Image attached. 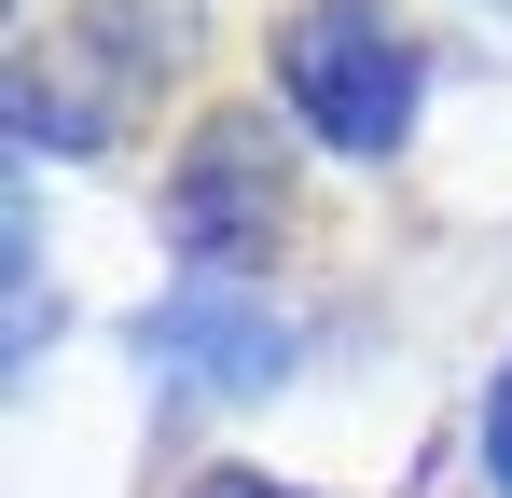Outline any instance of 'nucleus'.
<instances>
[{"label": "nucleus", "instance_id": "f257e3e1", "mask_svg": "<svg viewBox=\"0 0 512 498\" xmlns=\"http://www.w3.org/2000/svg\"><path fill=\"white\" fill-rule=\"evenodd\" d=\"M277 97L333 139L346 166H388L416 139V97H429V56L388 0H305L277 14Z\"/></svg>", "mask_w": 512, "mask_h": 498}, {"label": "nucleus", "instance_id": "f03ea898", "mask_svg": "<svg viewBox=\"0 0 512 498\" xmlns=\"http://www.w3.org/2000/svg\"><path fill=\"white\" fill-rule=\"evenodd\" d=\"M291 236V139L263 125V97L194 111V139L167 153V249L194 277H250Z\"/></svg>", "mask_w": 512, "mask_h": 498}, {"label": "nucleus", "instance_id": "7ed1b4c3", "mask_svg": "<svg viewBox=\"0 0 512 498\" xmlns=\"http://www.w3.org/2000/svg\"><path fill=\"white\" fill-rule=\"evenodd\" d=\"M153 42H167V28H153L139 0H84L70 28H42V42L14 56V153H97V139L167 83Z\"/></svg>", "mask_w": 512, "mask_h": 498}, {"label": "nucleus", "instance_id": "20e7f679", "mask_svg": "<svg viewBox=\"0 0 512 498\" xmlns=\"http://www.w3.org/2000/svg\"><path fill=\"white\" fill-rule=\"evenodd\" d=\"M139 360L167 374L180 402H263L277 374H291V319L263 305V291H167L153 319H139Z\"/></svg>", "mask_w": 512, "mask_h": 498}, {"label": "nucleus", "instance_id": "39448f33", "mask_svg": "<svg viewBox=\"0 0 512 498\" xmlns=\"http://www.w3.org/2000/svg\"><path fill=\"white\" fill-rule=\"evenodd\" d=\"M485 485L512 498V360H499V374H485Z\"/></svg>", "mask_w": 512, "mask_h": 498}, {"label": "nucleus", "instance_id": "423d86ee", "mask_svg": "<svg viewBox=\"0 0 512 498\" xmlns=\"http://www.w3.org/2000/svg\"><path fill=\"white\" fill-rule=\"evenodd\" d=\"M194 498H305V485H263V471H208Z\"/></svg>", "mask_w": 512, "mask_h": 498}]
</instances>
